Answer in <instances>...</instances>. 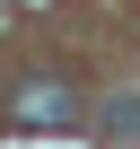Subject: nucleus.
<instances>
[{
    "label": "nucleus",
    "mask_w": 140,
    "mask_h": 149,
    "mask_svg": "<svg viewBox=\"0 0 140 149\" xmlns=\"http://www.w3.org/2000/svg\"><path fill=\"white\" fill-rule=\"evenodd\" d=\"M9 114H18V132H70L79 123V88L70 79H18Z\"/></svg>",
    "instance_id": "obj_1"
}]
</instances>
